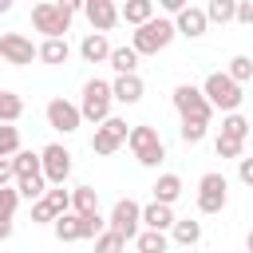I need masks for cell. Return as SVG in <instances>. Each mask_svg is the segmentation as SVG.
<instances>
[{
    "instance_id": "1",
    "label": "cell",
    "mask_w": 253,
    "mask_h": 253,
    "mask_svg": "<svg viewBox=\"0 0 253 253\" xmlns=\"http://www.w3.org/2000/svg\"><path fill=\"white\" fill-rule=\"evenodd\" d=\"M83 4L79 0H43L32 8V24L36 32H43L47 40H63V32L71 28V16L79 12Z\"/></svg>"
},
{
    "instance_id": "2",
    "label": "cell",
    "mask_w": 253,
    "mask_h": 253,
    "mask_svg": "<svg viewBox=\"0 0 253 253\" xmlns=\"http://www.w3.org/2000/svg\"><path fill=\"white\" fill-rule=\"evenodd\" d=\"M174 36H178V32H174V20L154 16V20H146L142 28H134L130 47H134L138 55H158L162 47H170V40H174Z\"/></svg>"
},
{
    "instance_id": "3",
    "label": "cell",
    "mask_w": 253,
    "mask_h": 253,
    "mask_svg": "<svg viewBox=\"0 0 253 253\" xmlns=\"http://www.w3.org/2000/svg\"><path fill=\"white\" fill-rule=\"evenodd\" d=\"M202 95H206V103L210 107H217V111H225V115H237V107H241V87L225 75V71H213V75H206V83H202Z\"/></svg>"
},
{
    "instance_id": "4",
    "label": "cell",
    "mask_w": 253,
    "mask_h": 253,
    "mask_svg": "<svg viewBox=\"0 0 253 253\" xmlns=\"http://www.w3.org/2000/svg\"><path fill=\"white\" fill-rule=\"evenodd\" d=\"M111 103H115V99H111V83L87 79V83H83V99H79V119L103 126V123L111 119Z\"/></svg>"
},
{
    "instance_id": "5",
    "label": "cell",
    "mask_w": 253,
    "mask_h": 253,
    "mask_svg": "<svg viewBox=\"0 0 253 253\" xmlns=\"http://www.w3.org/2000/svg\"><path fill=\"white\" fill-rule=\"evenodd\" d=\"M174 111L182 115V123H206V126H210V115H213V107L206 103L202 87H194V83H178L174 87Z\"/></svg>"
},
{
    "instance_id": "6",
    "label": "cell",
    "mask_w": 253,
    "mask_h": 253,
    "mask_svg": "<svg viewBox=\"0 0 253 253\" xmlns=\"http://www.w3.org/2000/svg\"><path fill=\"white\" fill-rule=\"evenodd\" d=\"M126 146L134 150V158H138L142 166H158V162L166 158V146H162L158 130H154V126H146V123L130 126V134H126Z\"/></svg>"
},
{
    "instance_id": "7",
    "label": "cell",
    "mask_w": 253,
    "mask_h": 253,
    "mask_svg": "<svg viewBox=\"0 0 253 253\" xmlns=\"http://www.w3.org/2000/svg\"><path fill=\"white\" fill-rule=\"evenodd\" d=\"M225 202H229V182H225V174H217V170L202 174V178H198V210H202V213H221Z\"/></svg>"
},
{
    "instance_id": "8",
    "label": "cell",
    "mask_w": 253,
    "mask_h": 253,
    "mask_svg": "<svg viewBox=\"0 0 253 253\" xmlns=\"http://www.w3.org/2000/svg\"><path fill=\"white\" fill-rule=\"evenodd\" d=\"M40 170H43V182L63 186V182L71 178V150H67L63 142L43 146V150H40Z\"/></svg>"
},
{
    "instance_id": "9",
    "label": "cell",
    "mask_w": 253,
    "mask_h": 253,
    "mask_svg": "<svg viewBox=\"0 0 253 253\" xmlns=\"http://www.w3.org/2000/svg\"><path fill=\"white\" fill-rule=\"evenodd\" d=\"M138 221H142V206L130 202V198H119L115 210H111V217H107V229L119 233L123 241H134L138 237Z\"/></svg>"
},
{
    "instance_id": "10",
    "label": "cell",
    "mask_w": 253,
    "mask_h": 253,
    "mask_svg": "<svg viewBox=\"0 0 253 253\" xmlns=\"http://www.w3.org/2000/svg\"><path fill=\"white\" fill-rule=\"evenodd\" d=\"M126 134H130V126H126V119H107L103 126H95V138H91V150L95 154H115L123 142H126Z\"/></svg>"
},
{
    "instance_id": "11",
    "label": "cell",
    "mask_w": 253,
    "mask_h": 253,
    "mask_svg": "<svg viewBox=\"0 0 253 253\" xmlns=\"http://www.w3.org/2000/svg\"><path fill=\"white\" fill-rule=\"evenodd\" d=\"M0 59L12 63V67H24V63L36 59V47H32V40L24 32H4L0 36Z\"/></svg>"
},
{
    "instance_id": "12",
    "label": "cell",
    "mask_w": 253,
    "mask_h": 253,
    "mask_svg": "<svg viewBox=\"0 0 253 253\" xmlns=\"http://www.w3.org/2000/svg\"><path fill=\"white\" fill-rule=\"evenodd\" d=\"M79 107L75 103H67V99H51L47 103V126H55V130H63V134H71V130H79Z\"/></svg>"
},
{
    "instance_id": "13",
    "label": "cell",
    "mask_w": 253,
    "mask_h": 253,
    "mask_svg": "<svg viewBox=\"0 0 253 253\" xmlns=\"http://www.w3.org/2000/svg\"><path fill=\"white\" fill-rule=\"evenodd\" d=\"M83 12H87V20H91V28L103 36V32H111L115 24H119V8L111 4V0H87L83 4Z\"/></svg>"
},
{
    "instance_id": "14",
    "label": "cell",
    "mask_w": 253,
    "mask_h": 253,
    "mask_svg": "<svg viewBox=\"0 0 253 253\" xmlns=\"http://www.w3.org/2000/svg\"><path fill=\"white\" fill-rule=\"evenodd\" d=\"M206 12L202 8H194V4H186L182 12H178V20H174V32H182V36H190V40H198V36H206Z\"/></svg>"
},
{
    "instance_id": "15",
    "label": "cell",
    "mask_w": 253,
    "mask_h": 253,
    "mask_svg": "<svg viewBox=\"0 0 253 253\" xmlns=\"http://www.w3.org/2000/svg\"><path fill=\"white\" fill-rule=\"evenodd\" d=\"M142 95H146V87H142V79H138V75H119V79L111 83V99H115V103L134 107Z\"/></svg>"
},
{
    "instance_id": "16",
    "label": "cell",
    "mask_w": 253,
    "mask_h": 253,
    "mask_svg": "<svg viewBox=\"0 0 253 253\" xmlns=\"http://www.w3.org/2000/svg\"><path fill=\"white\" fill-rule=\"evenodd\" d=\"M174 221H178V217H174V210H170V206H158V202L142 206V225H146V229H154V233H166Z\"/></svg>"
},
{
    "instance_id": "17",
    "label": "cell",
    "mask_w": 253,
    "mask_h": 253,
    "mask_svg": "<svg viewBox=\"0 0 253 253\" xmlns=\"http://www.w3.org/2000/svg\"><path fill=\"white\" fill-rule=\"evenodd\" d=\"M79 55H83L87 63H107V59H111V43H107V36H99V32L83 36V43H79Z\"/></svg>"
},
{
    "instance_id": "18",
    "label": "cell",
    "mask_w": 253,
    "mask_h": 253,
    "mask_svg": "<svg viewBox=\"0 0 253 253\" xmlns=\"http://www.w3.org/2000/svg\"><path fill=\"white\" fill-rule=\"evenodd\" d=\"M119 20H126V24H134V28H142L146 20H154V0H126V4L119 8Z\"/></svg>"
},
{
    "instance_id": "19",
    "label": "cell",
    "mask_w": 253,
    "mask_h": 253,
    "mask_svg": "<svg viewBox=\"0 0 253 253\" xmlns=\"http://www.w3.org/2000/svg\"><path fill=\"white\" fill-rule=\"evenodd\" d=\"M16 206H20V194L12 186H4L0 190V241L12 237V213H16Z\"/></svg>"
},
{
    "instance_id": "20",
    "label": "cell",
    "mask_w": 253,
    "mask_h": 253,
    "mask_svg": "<svg viewBox=\"0 0 253 253\" xmlns=\"http://www.w3.org/2000/svg\"><path fill=\"white\" fill-rule=\"evenodd\" d=\"M12 170H16V182L43 178V170H40V154H32V150H20V154H12Z\"/></svg>"
},
{
    "instance_id": "21",
    "label": "cell",
    "mask_w": 253,
    "mask_h": 253,
    "mask_svg": "<svg viewBox=\"0 0 253 253\" xmlns=\"http://www.w3.org/2000/svg\"><path fill=\"white\" fill-rule=\"evenodd\" d=\"M178 194H182V178H178V174H162V178L154 182V202H158V206H174Z\"/></svg>"
},
{
    "instance_id": "22",
    "label": "cell",
    "mask_w": 253,
    "mask_h": 253,
    "mask_svg": "<svg viewBox=\"0 0 253 253\" xmlns=\"http://www.w3.org/2000/svg\"><path fill=\"white\" fill-rule=\"evenodd\" d=\"M71 213L87 217V213H99V194L91 186H75L71 190Z\"/></svg>"
},
{
    "instance_id": "23",
    "label": "cell",
    "mask_w": 253,
    "mask_h": 253,
    "mask_svg": "<svg viewBox=\"0 0 253 253\" xmlns=\"http://www.w3.org/2000/svg\"><path fill=\"white\" fill-rule=\"evenodd\" d=\"M51 229H55L59 241H83V217H79V213H63V217H55Z\"/></svg>"
},
{
    "instance_id": "24",
    "label": "cell",
    "mask_w": 253,
    "mask_h": 253,
    "mask_svg": "<svg viewBox=\"0 0 253 253\" xmlns=\"http://www.w3.org/2000/svg\"><path fill=\"white\" fill-rule=\"evenodd\" d=\"M170 233H174V241H178V245H186V249H190V245H198V241H202V221H194V217H178V221L170 225Z\"/></svg>"
},
{
    "instance_id": "25",
    "label": "cell",
    "mask_w": 253,
    "mask_h": 253,
    "mask_svg": "<svg viewBox=\"0 0 253 253\" xmlns=\"http://www.w3.org/2000/svg\"><path fill=\"white\" fill-rule=\"evenodd\" d=\"M67 55H71L67 40H43L36 47V59H43V63H67Z\"/></svg>"
},
{
    "instance_id": "26",
    "label": "cell",
    "mask_w": 253,
    "mask_h": 253,
    "mask_svg": "<svg viewBox=\"0 0 253 253\" xmlns=\"http://www.w3.org/2000/svg\"><path fill=\"white\" fill-rule=\"evenodd\" d=\"M24 115V99L16 91H0V126H12Z\"/></svg>"
},
{
    "instance_id": "27",
    "label": "cell",
    "mask_w": 253,
    "mask_h": 253,
    "mask_svg": "<svg viewBox=\"0 0 253 253\" xmlns=\"http://www.w3.org/2000/svg\"><path fill=\"white\" fill-rule=\"evenodd\" d=\"M119 75H134V67H138V51L134 47H111V59H107Z\"/></svg>"
},
{
    "instance_id": "28",
    "label": "cell",
    "mask_w": 253,
    "mask_h": 253,
    "mask_svg": "<svg viewBox=\"0 0 253 253\" xmlns=\"http://www.w3.org/2000/svg\"><path fill=\"white\" fill-rule=\"evenodd\" d=\"M202 12H206V20H213V24H229V20L237 16V0H210Z\"/></svg>"
},
{
    "instance_id": "29",
    "label": "cell",
    "mask_w": 253,
    "mask_h": 253,
    "mask_svg": "<svg viewBox=\"0 0 253 253\" xmlns=\"http://www.w3.org/2000/svg\"><path fill=\"white\" fill-rule=\"evenodd\" d=\"M221 138L245 142V138H249V119H245V115H225V119H221Z\"/></svg>"
},
{
    "instance_id": "30",
    "label": "cell",
    "mask_w": 253,
    "mask_h": 253,
    "mask_svg": "<svg viewBox=\"0 0 253 253\" xmlns=\"http://www.w3.org/2000/svg\"><path fill=\"white\" fill-rule=\"evenodd\" d=\"M134 245H138V253H166L170 237H166V233H154V229H142V233L134 237Z\"/></svg>"
},
{
    "instance_id": "31",
    "label": "cell",
    "mask_w": 253,
    "mask_h": 253,
    "mask_svg": "<svg viewBox=\"0 0 253 253\" xmlns=\"http://www.w3.org/2000/svg\"><path fill=\"white\" fill-rule=\"evenodd\" d=\"M43 202H47V210H51L55 217H63V213H71V194H67L63 186H51V190L43 194Z\"/></svg>"
},
{
    "instance_id": "32",
    "label": "cell",
    "mask_w": 253,
    "mask_h": 253,
    "mask_svg": "<svg viewBox=\"0 0 253 253\" xmlns=\"http://www.w3.org/2000/svg\"><path fill=\"white\" fill-rule=\"evenodd\" d=\"M225 75H229V79H233V83L241 87L245 79H253V59H249V55H233V59H229V71H225Z\"/></svg>"
},
{
    "instance_id": "33",
    "label": "cell",
    "mask_w": 253,
    "mask_h": 253,
    "mask_svg": "<svg viewBox=\"0 0 253 253\" xmlns=\"http://www.w3.org/2000/svg\"><path fill=\"white\" fill-rule=\"evenodd\" d=\"M20 154V126H0V158Z\"/></svg>"
},
{
    "instance_id": "34",
    "label": "cell",
    "mask_w": 253,
    "mask_h": 253,
    "mask_svg": "<svg viewBox=\"0 0 253 253\" xmlns=\"http://www.w3.org/2000/svg\"><path fill=\"white\" fill-rule=\"evenodd\" d=\"M126 249V241L119 237V233H111V229H103L99 237H95V253H123Z\"/></svg>"
},
{
    "instance_id": "35",
    "label": "cell",
    "mask_w": 253,
    "mask_h": 253,
    "mask_svg": "<svg viewBox=\"0 0 253 253\" xmlns=\"http://www.w3.org/2000/svg\"><path fill=\"white\" fill-rule=\"evenodd\" d=\"M213 150H217V158H241V150H245V142H237V138H221V134H217V142H213Z\"/></svg>"
},
{
    "instance_id": "36",
    "label": "cell",
    "mask_w": 253,
    "mask_h": 253,
    "mask_svg": "<svg viewBox=\"0 0 253 253\" xmlns=\"http://www.w3.org/2000/svg\"><path fill=\"white\" fill-rule=\"evenodd\" d=\"M178 134H182V142H190V146H194V142H202V138H206V123H182V126H178Z\"/></svg>"
},
{
    "instance_id": "37",
    "label": "cell",
    "mask_w": 253,
    "mask_h": 253,
    "mask_svg": "<svg viewBox=\"0 0 253 253\" xmlns=\"http://www.w3.org/2000/svg\"><path fill=\"white\" fill-rule=\"evenodd\" d=\"M32 221H55V213L47 210V202L40 198V202H32Z\"/></svg>"
},
{
    "instance_id": "38",
    "label": "cell",
    "mask_w": 253,
    "mask_h": 253,
    "mask_svg": "<svg viewBox=\"0 0 253 253\" xmlns=\"http://www.w3.org/2000/svg\"><path fill=\"white\" fill-rule=\"evenodd\" d=\"M237 24H253V0H237Z\"/></svg>"
},
{
    "instance_id": "39",
    "label": "cell",
    "mask_w": 253,
    "mask_h": 253,
    "mask_svg": "<svg viewBox=\"0 0 253 253\" xmlns=\"http://www.w3.org/2000/svg\"><path fill=\"white\" fill-rule=\"evenodd\" d=\"M237 174L245 186H253V158H237Z\"/></svg>"
},
{
    "instance_id": "40",
    "label": "cell",
    "mask_w": 253,
    "mask_h": 253,
    "mask_svg": "<svg viewBox=\"0 0 253 253\" xmlns=\"http://www.w3.org/2000/svg\"><path fill=\"white\" fill-rule=\"evenodd\" d=\"M12 178H16V170H12V158H0V190H4Z\"/></svg>"
},
{
    "instance_id": "41",
    "label": "cell",
    "mask_w": 253,
    "mask_h": 253,
    "mask_svg": "<svg viewBox=\"0 0 253 253\" xmlns=\"http://www.w3.org/2000/svg\"><path fill=\"white\" fill-rule=\"evenodd\" d=\"M162 8H166V12H174V16H178V12H182V8H186V0H162Z\"/></svg>"
},
{
    "instance_id": "42",
    "label": "cell",
    "mask_w": 253,
    "mask_h": 253,
    "mask_svg": "<svg viewBox=\"0 0 253 253\" xmlns=\"http://www.w3.org/2000/svg\"><path fill=\"white\" fill-rule=\"evenodd\" d=\"M245 249H249V253H253V229H249V237H245Z\"/></svg>"
},
{
    "instance_id": "43",
    "label": "cell",
    "mask_w": 253,
    "mask_h": 253,
    "mask_svg": "<svg viewBox=\"0 0 253 253\" xmlns=\"http://www.w3.org/2000/svg\"><path fill=\"white\" fill-rule=\"evenodd\" d=\"M8 8H12V0H0V12H8Z\"/></svg>"
}]
</instances>
